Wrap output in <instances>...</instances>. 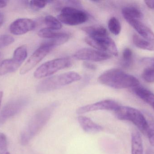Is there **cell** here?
<instances>
[{"mask_svg": "<svg viewBox=\"0 0 154 154\" xmlns=\"http://www.w3.org/2000/svg\"><path fill=\"white\" fill-rule=\"evenodd\" d=\"M81 79L79 74L74 71L52 76L41 81L37 86V91L40 93L49 92L79 80Z\"/></svg>", "mask_w": 154, "mask_h": 154, "instance_id": "7a4b0ae2", "label": "cell"}, {"mask_svg": "<svg viewBox=\"0 0 154 154\" xmlns=\"http://www.w3.org/2000/svg\"><path fill=\"white\" fill-rule=\"evenodd\" d=\"M7 2L6 1H0V9L4 8L7 5Z\"/></svg>", "mask_w": 154, "mask_h": 154, "instance_id": "d6a6232c", "label": "cell"}, {"mask_svg": "<svg viewBox=\"0 0 154 154\" xmlns=\"http://www.w3.org/2000/svg\"><path fill=\"white\" fill-rule=\"evenodd\" d=\"M82 30L88 34V37L108 34L107 30L102 26H87L82 28Z\"/></svg>", "mask_w": 154, "mask_h": 154, "instance_id": "44dd1931", "label": "cell"}, {"mask_svg": "<svg viewBox=\"0 0 154 154\" xmlns=\"http://www.w3.org/2000/svg\"><path fill=\"white\" fill-rule=\"evenodd\" d=\"M122 14L126 20H141L143 18V13L140 9L134 6L124 7L122 11Z\"/></svg>", "mask_w": 154, "mask_h": 154, "instance_id": "d6986e66", "label": "cell"}, {"mask_svg": "<svg viewBox=\"0 0 154 154\" xmlns=\"http://www.w3.org/2000/svg\"><path fill=\"white\" fill-rule=\"evenodd\" d=\"M36 26L35 22L31 19L20 18L13 22L9 29L14 35H21L34 30Z\"/></svg>", "mask_w": 154, "mask_h": 154, "instance_id": "7c38bea8", "label": "cell"}, {"mask_svg": "<svg viewBox=\"0 0 154 154\" xmlns=\"http://www.w3.org/2000/svg\"><path fill=\"white\" fill-rule=\"evenodd\" d=\"M3 96V92L2 91H0V106H1V103H2Z\"/></svg>", "mask_w": 154, "mask_h": 154, "instance_id": "d590c367", "label": "cell"}, {"mask_svg": "<svg viewBox=\"0 0 154 154\" xmlns=\"http://www.w3.org/2000/svg\"><path fill=\"white\" fill-rule=\"evenodd\" d=\"M142 77L148 83L154 82V59H152L151 66L144 70Z\"/></svg>", "mask_w": 154, "mask_h": 154, "instance_id": "484cf974", "label": "cell"}, {"mask_svg": "<svg viewBox=\"0 0 154 154\" xmlns=\"http://www.w3.org/2000/svg\"><path fill=\"white\" fill-rule=\"evenodd\" d=\"M38 35L41 38L48 39L56 47L66 42L70 37L69 34L66 33L58 32L47 27L40 30Z\"/></svg>", "mask_w": 154, "mask_h": 154, "instance_id": "8fae6325", "label": "cell"}, {"mask_svg": "<svg viewBox=\"0 0 154 154\" xmlns=\"http://www.w3.org/2000/svg\"><path fill=\"white\" fill-rule=\"evenodd\" d=\"M78 120L81 127L86 133H98L103 129L102 127L93 122L89 118L80 116L78 118Z\"/></svg>", "mask_w": 154, "mask_h": 154, "instance_id": "9a60e30c", "label": "cell"}, {"mask_svg": "<svg viewBox=\"0 0 154 154\" xmlns=\"http://www.w3.org/2000/svg\"><path fill=\"white\" fill-rule=\"evenodd\" d=\"M52 109L45 108L36 114L29 123L21 136V143L26 145L45 125L51 116Z\"/></svg>", "mask_w": 154, "mask_h": 154, "instance_id": "3957f363", "label": "cell"}, {"mask_svg": "<svg viewBox=\"0 0 154 154\" xmlns=\"http://www.w3.org/2000/svg\"><path fill=\"white\" fill-rule=\"evenodd\" d=\"M25 102L23 99H17L6 104L0 114V124H5L11 118L19 113L23 108Z\"/></svg>", "mask_w": 154, "mask_h": 154, "instance_id": "4fadbf2b", "label": "cell"}, {"mask_svg": "<svg viewBox=\"0 0 154 154\" xmlns=\"http://www.w3.org/2000/svg\"><path fill=\"white\" fill-rule=\"evenodd\" d=\"M134 92L143 101L150 105L154 110V93L148 90L139 86L134 88Z\"/></svg>", "mask_w": 154, "mask_h": 154, "instance_id": "e0dca14e", "label": "cell"}, {"mask_svg": "<svg viewBox=\"0 0 154 154\" xmlns=\"http://www.w3.org/2000/svg\"><path fill=\"white\" fill-rule=\"evenodd\" d=\"M108 28L110 32L116 35L120 33L121 30V26L120 22L117 18L112 17L108 22Z\"/></svg>", "mask_w": 154, "mask_h": 154, "instance_id": "d4e9b609", "label": "cell"}, {"mask_svg": "<svg viewBox=\"0 0 154 154\" xmlns=\"http://www.w3.org/2000/svg\"><path fill=\"white\" fill-rule=\"evenodd\" d=\"M21 64L13 58L5 60L0 64V76H4L16 71Z\"/></svg>", "mask_w": 154, "mask_h": 154, "instance_id": "2e32d148", "label": "cell"}, {"mask_svg": "<svg viewBox=\"0 0 154 154\" xmlns=\"http://www.w3.org/2000/svg\"><path fill=\"white\" fill-rule=\"evenodd\" d=\"M146 5L150 9L154 11V0H150V1H145Z\"/></svg>", "mask_w": 154, "mask_h": 154, "instance_id": "1f68e13d", "label": "cell"}, {"mask_svg": "<svg viewBox=\"0 0 154 154\" xmlns=\"http://www.w3.org/2000/svg\"><path fill=\"white\" fill-rule=\"evenodd\" d=\"M133 52L129 48H126L122 54V65L125 68H128L132 63Z\"/></svg>", "mask_w": 154, "mask_h": 154, "instance_id": "4316f807", "label": "cell"}, {"mask_svg": "<svg viewBox=\"0 0 154 154\" xmlns=\"http://www.w3.org/2000/svg\"><path fill=\"white\" fill-rule=\"evenodd\" d=\"M74 57L79 60L101 61L110 58L111 55L97 50L84 48L77 51L74 54Z\"/></svg>", "mask_w": 154, "mask_h": 154, "instance_id": "9c48e42d", "label": "cell"}, {"mask_svg": "<svg viewBox=\"0 0 154 154\" xmlns=\"http://www.w3.org/2000/svg\"><path fill=\"white\" fill-rule=\"evenodd\" d=\"M7 150V139L4 134L0 133V153L6 152Z\"/></svg>", "mask_w": 154, "mask_h": 154, "instance_id": "f546056e", "label": "cell"}, {"mask_svg": "<svg viewBox=\"0 0 154 154\" xmlns=\"http://www.w3.org/2000/svg\"><path fill=\"white\" fill-rule=\"evenodd\" d=\"M141 37L149 40L154 41V33L150 28L139 20H130L127 21Z\"/></svg>", "mask_w": 154, "mask_h": 154, "instance_id": "5bb4252c", "label": "cell"}, {"mask_svg": "<svg viewBox=\"0 0 154 154\" xmlns=\"http://www.w3.org/2000/svg\"><path fill=\"white\" fill-rule=\"evenodd\" d=\"M29 2V5L31 8L34 11H38L44 8L49 1H31Z\"/></svg>", "mask_w": 154, "mask_h": 154, "instance_id": "f1b7e54d", "label": "cell"}, {"mask_svg": "<svg viewBox=\"0 0 154 154\" xmlns=\"http://www.w3.org/2000/svg\"><path fill=\"white\" fill-rule=\"evenodd\" d=\"M14 41L12 36L8 34L0 35V49L11 45Z\"/></svg>", "mask_w": 154, "mask_h": 154, "instance_id": "83f0119b", "label": "cell"}, {"mask_svg": "<svg viewBox=\"0 0 154 154\" xmlns=\"http://www.w3.org/2000/svg\"><path fill=\"white\" fill-rule=\"evenodd\" d=\"M145 154H154V149L150 148L146 150Z\"/></svg>", "mask_w": 154, "mask_h": 154, "instance_id": "e575fe53", "label": "cell"}, {"mask_svg": "<svg viewBox=\"0 0 154 154\" xmlns=\"http://www.w3.org/2000/svg\"><path fill=\"white\" fill-rule=\"evenodd\" d=\"M84 67L86 68L91 70H95L97 68L96 65L88 62H84L83 63Z\"/></svg>", "mask_w": 154, "mask_h": 154, "instance_id": "4dcf8cb0", "label": "cell"}, {"mask_svg": "<svg viewBox=\"0 0 154 154\" xmlns=\"http://www.w3.org/2000/svg\"><path fill=\"white\" fill-rule=\"evenodd\" d=\"M28 56V50L25 45H22L17 48L14 52L13 58L22 64Z\"/></svg>", "mask_w": 154, "mask_h": 154, "instance_id": "603a6c76", "label": "cell"}, {"mask_svg": "<svg viewBox=\"0 0 154 154\" xmlns=\"http://www.w3.org/2000/svg\"><path fill=\"white\" fill-rule=\"evenodd\" d=\"M44 22L47 28L54 30H58L62 28V25L60 21L51 15H48L44 19Z\"/></svg>", "mask_w": 154, "mask_h": 154, "instance_id": "cb8c5ba5", "label": "cell"}, {"mask_svg": "<svg viewBox=\"0 0 154 154\" xmlns=\"http://www.w3.org/2000/svg\"><path fill=\"white\" fill-rule=\"evenodd\" d=\"M115 112L117 118L119 120L132 122L142 133L146 135V118L139 110L131 107L119 106Z\"/></svg>", "mask_w": 154, "mask_h": 154, "instance_id": "277c9868", "label": "cell"}, {"mask_svg": "<svg viewBox=\"0 0 154 154\" xmlns=\"http://www.w3.org/2000/svg\"><path fill=\"white\" fill-rule=\"evenodd\" d=\"M133 41L134 44L139 49L154 51V41L146 39L136 34L133 36Z\"/></svg>", "mask_w": 154, "mask_h": 154, "instance_id": "ffe728a7", "label": "cell"}, {"mask_svg": "<svg viewBox=\"0 0 154 154\" xmlns=\"http://www.w3.org/2000/svg\"><path fill=\"white\" fill-rule=\"evenodd\" d=\"M4 15L3 14L0 12V27L2 26V24L3 23L4 21Z\"/></svg>", "mask_w": 154, "mask_h": 154, "instance_id": "836d02e7", "label": "cell"}, {"mask_svg": "<svg viewBox=\"0 0 154 154\" xmlns=\"http://www.w3.org/2000/svg\"><path fill=\"white\" fill-rule=\"evenodd\" d=\"M132 154H143V146L142 137L137 131L133 132L131 136Z\"/></svg>", "mask_w": 154, "mask_h": 154, "instance_id": "ac0fdd59", "label": "cell"}, {"mask_svg": "<svg viewBox=\"0 0 154 154\" xmlns=\"http://www.w3.org/2000/svg\"><path fill=\"white\" fill-rule=\"evenodd\" d=\"M71 61L68 58H60L47 61L41 65L34 73L37 79H42L51 76L59 71L69 68Z\"/></svg>", "mask_w": 154, "mask_h": 154, "instance_id": "5b68a950", "label": "cell"}, {"mask_svg": "<svg viewBox=\"0 0 154 154\" xmlns=\"http://www.w3.org/2000/svg\"><path fill=\"white\" fill-rule=\"evenodd\" d=\"M100 83L116 89L136 87L140 85L137 78L122 70L112 68L102 73L98 78Z\"/></svg>", "mask_w": 154, "mask_h": 154, "instance_id": "6da1fadb", "label": "cell"}, {"mask_svg": "<svg viewBox=\"0 0 154 154\" xmlns=\"http://www.w3.org/2000/svg\"><path fill=\"white\" fill-rule=\"evenodd\" d=\"M56 47L50 42L42 43L22 67L20 70V74L24 75L28 73L36 67Z\"/></svg>", "mask_w": 154, "mask_h": 154, "instance_id": "ba28073f", "label": "cell"}, {"mask_svg": "<svg viewBox=\"0 0 154 154\" xmlns=\"http://www.w3.org/2000/svg\"><path fill=\"white\" fill-rule=\"evenodd\" d=\"M119 106L120 105H119L118 103L114 100L106 99L82 107L77 109L76 112L79 115H81L88 112L100 110L115 111Z\"/></svg>", "mask_w": 154, "mask_h": 154, "instance_id": "30bf717a", "label": "cell"}, {"mask_svg": "<svg viewBox=\"0 0 154 154\" xmlns=\"http://www.w3.org/2000/svg\"><path fill=\"white\" fill-rule=\"evenodd\" d=\"M2 154H11L9 152H6Z\"/></svg>", "mask_w": 154, "mask_h": 154, "instance_id": "8d00e7d4", "label": "cell"}, {"mask_svg": "<svg viewBox=\"0 0 154 154\" xmlns=\"http://www.w3.org/2000/svg\"><path fill=\"white\" fill-rule=\"evenodd\" d=\"M1 58H2V53L0 52V60H1Z\"/></svg>", "mask_w": 154, "mask_h": 154, "instance_id": "74e56055", "label": "cell"}, {"mask_svg": "<svg viewBox=\"0 0 154 154\" xmlns=\"http://www.w3.org/2000/svg\"><path fill=\"white\" fill-rule=\"evenodd\" d=\"M58 18L63 23L74 26L86 22L88 19V16L82 10L71 6H66L61 9Z\"/></svg>", "mask_w": 154, "mask_h": 154, "instance_id": "52a82bcc", "label": "cell"}, {"mask_svg": "<svg viewBox=\"0 0 154 154\" xmlns=\"http://www.w3.org/2000/svg\"><path fill=\"white\" fill-rule=\"evenodd\" d=\"M85 41L87 44L97 50L114 56L118 55L116 45L108 34L92 37L88 36Z\"/></svg>", "mask_w": 154, "mask_h": 154, "instance_id": "8992f818", "label": "cell"}, {"mask_svg": "<svg viewBox=\"0 0 154 154\" xmlns=\"http://www.w3.org/2000/svg\"><path fill=\"white\" fill-rule=\"evenodd\" d=\"M145 117L147 121L146 135L151 145L154 146V118L149 114H146Z\"/></svg>", "mask_w": 154, "mask_h": 154, "instance_id": "7402d4cb", "label": "cell"}]
</instances>
